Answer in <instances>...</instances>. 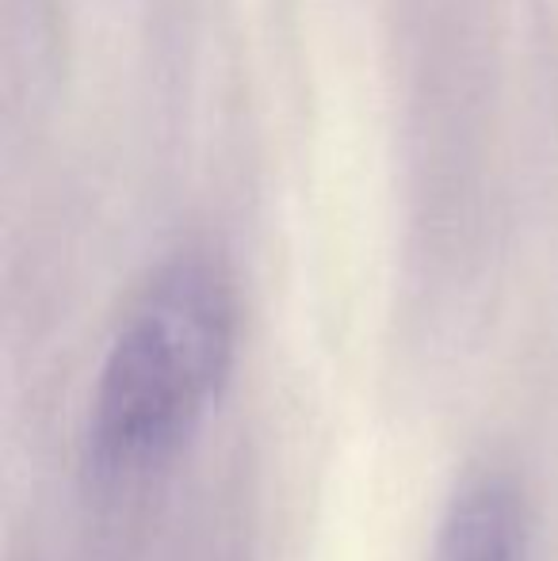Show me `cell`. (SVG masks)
Returning <instances> with one entry per match:
<instances>
[{"instance_id":"7a4b0ae2","label":"cell","mask_w":558,"mask_h":561,"mask_svg":"<svg viewBox=\"0 0 558 561\" xmlns=\"http://www.w3.org/2000/svg\"><path fill=\"white\" fill-rule=\"evenodd\" d=\"M532 508L501 466L467 473L440 516L429 561H532Z\"/></svg>"},{"instance_id":"6da1fadb","label":"cell","mask_w":558,"mask_h":561,"mask_svg":"<svg viewBox=\"0 0 558 561\" xmlns=\"http://www.w3.org/2000/svg\"><path fill=\"white\" fill-rule=\"evenodd\" d=\"M238 287L210 244H180L123 310L84 413V462L130 485L180 458L226 398L238 363Z\"/></svg>"}]
</instances>
